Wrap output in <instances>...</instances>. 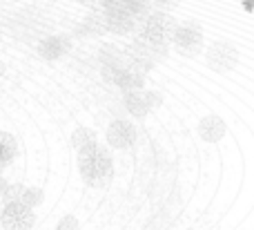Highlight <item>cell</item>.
Listing matches in <instances>:
<instances>
[{
    "mask_svg": "<svg viewBox=\"0 0 254 230\" xmlns=\"http://www.w3.org/2000/svg\"><path fill=\"white\" fill-rule=\"evenodd\" d=\"M78 168L83 179L94 188H103L112 179V156L103 143H92L78 152Z\"/></svg>",
    "mask_w": 254,
    "mask_h": 230,
    "instance_id": "cell-1",
    "label": "cell"
},
{
    "mask_svg": "<svg viewBox=\"0 0 254 230\" xmlns=\"http://www.w3.org/2000/svg\"><path fill=\"white\" fill-rule=\"evenodd\" d=\"M138 31L147 43L163 45L170 38H174L176 25L165 11H154L149 16H145L143 20H138Z\"/></svg>",
    "mask_w": 254,
    "mask_h": 230,
    "instance_id": "cell-2",
    "label": "cell"
},
{
    "mask_svg": "<svg viewBox=\"0 0 254 230\" xmlns=\"http://www.w3.org/2000/svg\"><path fill=\"white\" fill-rule=\"evenodd\" d=\"M0 222H2V228L4 230H31L34 226V208H29V206L25 204H7L2 210V217H0Z\"/></svg>",
    "mask_w": 254,
    "mask_h": 230,
    "instance_id": "cell-3",
    "label": "cell"
},
{
    "mask_svg": "<svg viewBox=\"0 0 254 230\" xmlns=\"http://www.w3.org/2000/svg\"><path fill=\"white\" fill-rule=\"evenodd\" d=\"M107 143L119 150H127L136 143V128L129 123V121L116 119L112 121V125L107 128Z\"/></svg>",
    "mask_w": 254,
    "mask_h": 230,
    "instance_id": "cell-4",
    "label": "cell"
},
{
    "mask_svg": "<svg viewBox=\"0 0 254 230\" xmlns=\"http://www.w3.org/2000/svg\"><path fill=\"white\" fill-rule=\"evenodd\" d=\"M237 61H239L237 49L228 43H216V45H212L210 52H207V63H210V67H214L216 72H230L237 65Z\"/></svg>",
    "mask_w": 254,
    "mask_h": 230,
    "instance_id": "cell-5",
    "label": "cell"
},
{
    "mask_svg": "<svg viewBox=\"0 0 254 230\" xmlns=\"http://www.w3.org/2000/svg\"><path fill=\"white\" fill-rule=\"evenodd\" d=\"M174 45L181 49V52H185L188 56H192V52H196L198 47H201V40H203V36H201V29H198L196 25H181V27H176V31H174Z\"/></svg>",
    "mask_w": 254,
    "mask_h": 230,
    "instance_id": "cell-6",
    "label": "cell"
},
{
    "mask_svg": "<svg viewBox=\"0 0 254 230\" xmlns=\"http://www.w3.org/2000/svg\"><path fill=\"white\" fill-rule=\"evenodd\" d=\"M125 107L129 114L134 116H145L149 110H152V98H149V92H143V89H136V92H125Z\"/></svg>",
    "mask_w": 254,
    "mask_h": 230,
    "instance_id": "cell-7",
    "label": "cell"
},
{
    "mask_svg": "<svg viewBox=\"0 0 254 230\" xmlns=\"http://www.w3.org/2000/svg\"><path fill=\"white\" fill-rule=\"evenodd\" d=\"M198 134H201V139L207 143L221 141L225 134L223 119H219V116H205V119L201 121V125H198Z\"/></svg>",
    "mask_w": 254,
    "mask_h": 230,
    "instance_id": "cell-8",
    "label": "cell"
},
{
    "mask_svg": "<svg viewBox=\"0 0 254 230\" xmlns=\"http://www.w3.org/2000/svg\"><path fill=\"white\" fill-rule=\"evenodd\" d=\"M67 49H69V43H67L63 36H49V38H45L43 43H40V54H43V58H47V61L61 58Z\"/></svg>",
    "mask_w": 254,
    "mask_h": 230,
    "instance_id": "cell-9",
    "label": "cell"
},
{
    "mask_svg": "<svg viewBox=\"0 0 254 230\" xmlns=\"http://www.w3.org/2000/svg\"><path fill=\"white\" fill-rule=\"evenodd\" d=\"M138 27V20L129 13H107V29L114 34H129Z\"/></svg>",
    "mask_w": 254,
    "mask_h": 230,
    "instance_id": "cell-10",
    "label": "cell"
},
{
    "mask_svg": "<svg viewBox=\"0 0 254 230\" xmlns=\"http://www.w3.org/2000/svg\"><path fill=\"white\" fill-rule=\"evenodd\" d=\"M114 83L119 85L123 92H136V89H143V76L136 74V72H129V70H116Z\"/></svg>",
    "mask_w": 254,
    "mask_h": 230,
    "instance_id": "cell-11",
    "label": "cell"
},
{
    "mask_svg": "<svg viewBox=\"0 0 254 230\" xmlns=\"http://www.w3.org/2000/svg\"><path fill=\"white\" fill-rule=\"evenodd\" d=\"M16 152H18L16 139L9 132H0V168L11 163V161L16 159Z\"/></svg>",
    "mask_w": 254,
    "mask_h": 230,
    "instance_id": "cell-12",
    "label": "cell"
},
{
    "mask_svg": "<svg viewBox=\"0 0 254 230\" xmlns=\"http://www.w3.org/2000/svg\"><path fill=\"white\" fill-rule=\"evenodd\" d=\"M71 143H74V148L80 152L83 148L96 143V134H94V130H89V128H78L74 134H71Z\"/></svg>",
    "mask_w": 254,
    "mask_h": 230,
    "instance_id": "cell-13",
    "label": "cell"
},
{
    "mask_svg": "<svg viewBox=\"0 0 254 230\" xmlns=\"http://www.w3.org/2000/svg\"><path fill=\"white\" fill-rule=\"evenodd\" d=\"M127 13L134 16L136 20H143L145 16H149V0H127Z\"/></svg>",
    "mask_w": 254,
    "mask_h": 230,
    "instance_id": "cell-14",
    "label": "cell"
},
{
    "mask_svg": "<svg viewBox=\"0 0 254 230\" xmlns=\"http://www.w3.org/2000/svg\"><path fill=\"white\" fill-rule=\"evenodd\" d=\"M43 199H45V195H43L40 188H25V195H22L20 204L29 206V208H36V206L43 204Z\"/></svg>",
    "mask_w": 254,
    "mask_h": 230,
    "instance_id": "cell-15",
    "label": "cell"
},
{
    "mask_svg": "<svg viewBox=\"0 0 254 230\" xmlns=\"http://www.w3.org/2000/svg\"><path fill=\"white\" fill-rule=\"evenodd\" d=\"M22 195H25V186H20V183L7 186V190L2 192V201H4V206H7V204H18V201H22Z\"/></svg>",
    "mask_w": 254,
    "mask_h": 230,
    "instance_id": "cell-16",
    "label": "cell"
},
{
    "mask_svg": "<svg viewBox=\"0 0 254 230\" xmlns=\"http://www.w3.org/2000/svg\"><path fill=\"white\" fill-rule=\"evenodd\" d=\"M103 11H107V13H127V0H103Z\"/></svg>",
    "mask_w": 254,
    "mask_h": 230,
    "instance_id": "cell-17",
    "label": "cell"
},
{
    "mask_svg": "<svg viewBox=\"0 0 254 230\" xmlns=\"http://www.w3.org/2000/svg\"><path fill=\"white\" fill-rule=\"evenodd\" d=\"M56 230H78V219H76L74 215H67V217H63L61 222H58Z\"/></svg>",
    "mask_w": 254,
    "mask_h": 230,
    "instance_id": "cell-18",
    "label": "cell"
},
{
    "mask_svg": "<svg viewBox=\"0 0 254 230\" xmlns=\"http://www.w3.org/2000/svg\"><path fill=\"white\" fill-rule=\"evenodd\" d=\"M154 4L161 9H174L179 4V0H154Z\"/></svg>",
    "mask_w": 254,
    "mask_h": 230,
    "instance_id": "cell-19",
    "label": "cell"
},
{
    "mask_svg": "<svg viewBox=\"0 0 254 230\" xmlns=\"http://www.w3.org/2000/svg\"><path fill=\"white\" fill-rule=\"evenodd\" d=\"M76 2H80V4H92L94 0H76Z\"/></svg>",
    "mask_w": 254,
    "mask_h": 230,
    "instance_id": "cell-20",
    "label": "cell"
},
{
    "mask_svg": "<svg viewBox=\"0 0 254 230\" xmlns=\"http://www.w3.org/2000/svg\"><path fill=\"white\" fill-rule=\"evenodd\" d=\"M0 74H2V65H0Z\"/></svg>",
    "mask_w": 254,
    "mask_h": 230,
    "instance_id": "cell-21",
    "label": "cell"
}]
</instances>
